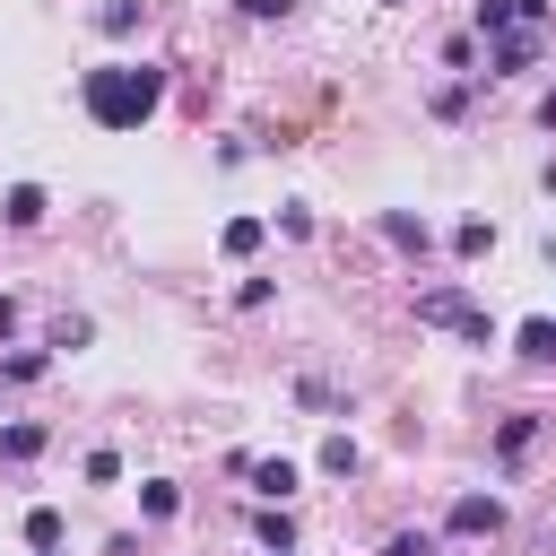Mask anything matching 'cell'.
Wrapping results in <instances>:
<instances>
[{
  "mask_svg": "<svg viewBox=\"0 0 556 556\" xmlns=\"http://www.w3.org/2000/svg\"><path fill=\"white\" fill-rule=\"evenodd\" d=\"M382 243H391V252H417V261H426V243H434V235H426V217H408V208H382Z\"/></svg>",
  "mask_w": 556,
  "mask_h": 556,
  "instance_id": "cell-6",
  "label": "cell"
},
{
  "mask_svg": "<svg viewBox=\"0 0 556 556\" xmlns=\"http://www.w3.org/2000/svg\"><path fill=\"white\" fill-rule=\"evenodd\" d=\"M139 513H148V521H174V513H182V486H174V478H148V486H139Z\"/></svg>",
  "mask_w": 556,
  "mask_h": 556,
  "instance_id": "cell-13",
  "label": "cell"
},
{
  "mask_svg": "<svg viewBox=\"0 0 556 556\" xmlns=\"http://www.w3.org/2000/svg\"><path fill=\"white\" fill-rule=\"evenodd\" d=\"M261 539H269L278 556H295V521H287V513H261Z\"/></svg>",
  "mask_w": 556,
  "mask_h": 556,
  "instance_id": "cell-20",
  "label": "cell"
},
{
  "mask_svg": "<svg viewBox=\"0 0 556 556\" xmlns=\"http://www.w3.org/2000/svg\"><path fill=\"white\" fill-rule=\"evenodd\" d=\"M243 17H287V0H235Z\"/></svg>",
  "mask_w": 556,
  "mask_h": 556,
  "instance_id": "cell-21",
  "label": "cell"
},
{
  "mask_svg": "<svg viewBox=\"0 0 556 556\" xmlns=\"http://www.w3.org/2000/svg\"><path fill=\"white\" fill-rule=\"evenodd\" d=\"M521 26V0H478V35L495 43V35H513Z\"/></svg>",
  "mask_w": 556,
  "mask_h": 556,
  "instance_id": "cell-14",
  "label": "cell"
},
{
  "mask_svg": "<svg viewBox=\"0 0 556 556\" xmlns=\"http://www.w3.org/2000/svg\"><path fill=\"white\" fill-rule=\"evenodd\" d=\"M139 9H148V0H104V9H96V26H104V35H130V26H139Z\"/></svg>",
  "mask_w": 556,
  "mask_h": 556,
  "instance_id": "cell-16",
  "label": "cell"
},
{
  "mask_svg": "<svg viewBox=\"0 0 556 556\" xmlns=\"http://www.w3.org/2000/svg\"><path fill=\"white\" fill-rule=\"evenodd\" d=\"M87 122L96 130H139L156 104H165V70H148V61H104V70H87Z\"/></svg>",
  "mask_w": 556,
  "mask_h": 556,
  "instance_id": "cell-1",
  "label": "cell"
},
{
  "mask_svg": "<svg viewBox=\"0 0 556 556\" xmlns=\"http://www.w3.org/2000/svg\"><path fill=\"white\" fill-rule=\"evenodd\" d=\"M43 208H52V200H43V182H9V200H0V217H9L17 235H26V226H43Z\"/></svg>",
  "mask_w": 556,
  "mask_h": 556,
  "instance_id": "cell-5",
  "label": "cell"
},
{
  "mask_svg": "<svg viewBox=\"0 0 556 556\" xmlns=\"http://www.w3.org/2000/svg\"><path fill=\"white\" fill-rule=\"evenodd\" d=\"M9 330H17V304H9V295H0V339H9Z\"/></svg>",
  "mask_w": 556,
  "mask_h": 556,
  "instance_id": "cell-22",
  "label": "cell"
},
{
  "mask_svg": "<svg viewBox=\"0 0 556 556\" xmlns=\"http://www.w3.org/2000/svg\"><path fill=\"white\" fill-rule=\"evenodd\" d=\"M443 530H452V539H495V530H504V504H495V495H452Z\"/></svg>",
  "mask_w": 556,
  "mask_h": 556,
  "instance_id": "cell-3",
  "label": "cell"
},
{
  "mask_svg": "<svg viewBox=\"0 0 556 556\" xmlns=\"http://www.w3.org/2000/svg\"><path fill=\"white\" fill-rule=\"evenodd\" d=\"M43 365H52L43 348H17V356H0V374H9V382H43Z\"/></svg>",
  "mask_w": 556,
  "mask_h": 556,
  "instance_id": "cell-17",
  "label": "cell"
},
{
  "mask_svg": "<svg viewBox=\"0 0 556 556\" xmlns=\"http://www.w3.org/2000/svg\"><path fill=\"white\" fill-rule=\"evenodd\" d=\"M539 122H547V130H556V87H547V96H539Z\"/></svg>",
  "mask_w": 556,
  "mask_h": 556,
  "instance_id": "cell-23",
  "label": "cell"
},
{
  "mask_svg": "<svg viewBox=\"0 0 556 556\" xmlns=\"http://www.w3.org/2000/svg\"><path fill=\"white\" fill-rule=\"evenodd\" d=\"M87 339H96L87 313H61V321H52V348H87Z\"/></svg>",
  "mask_w": 556,
  "mask_h": 556,
  "instance_id": "cell-18",
  "label": "cell"
},
{
  "mask_svg": "<svg viewBox=\"0 0 556 556\" xmlns=\"http://www.w3.org/2000/svg\"><path fill=\"white\" fill-rule=\"evenodd\" d=\"M469 313H478V304H469V287H452V278L417 295V321H434V330H469Z\"/></svg>",
  "mask_w": 556,
  "mask_h": 556,
  "instance_id": "cell-4",
  "label": "cell"
},
{
  "mask_svg": "<svg viewBox=\"0 0 556 556\" xmlns=\"http://www.w3.org/2000/svg\"><path fill=\"white\" fill-rule=\"evenodd\" d=\"M391 9H400V0H391Z\"/></svg>",
  "mask_w": 556,
  "mask_h": 556,
  "instance_id": "cell-24",
  "label": "cell"
},
{
  "mask_svg": "<svg viewBox=\"0 0 556 556\" xmlns=\"http://www.w3.org/2000/svg\"><path fill=\"white\" fill-rule=\"evenodd\" d=\"M382 556H434V530H391Z\"/></svg>",
  "mask_w": 556,
  "mask_h": 556,
  "instance_id": "cell-19",
  "label": "cell"
},
{
  "mask_svg": "<svg viewBox=\"0 0 556 556\" xmlns=\"http://www.w3.org/2000/svg\"><path fill=\"white\" fill-rule=\"evenodd\" d=\"M243 478H252V486H261L269 504H287V495H295V460H252Z\"/></svg>",
  "mask_w": 556,
  "mask_h": 556,
  "instance_id": "cell-10",
  "label": "cell"
},
{
  "mask_svg": "<svg viewBox=\"0 0 556 556\" xmlns=\"http://www.w3.org/2000/svg\"><path fill=\"white\" fill-rule=\"evenodd\" d=\"M539 426H547L539 408H521V417H504V426H495V452H504V460H521V452L539 443Z\"/></svg>",
  "mask_w": 556,
  "mask_h": 556,
  "instance_id": "cell-7",
  "label": "cell"
},
{
  "mask_svg": "<svg viewBox=\"0 0 556 556\" xmlns=\"http://www.w3.org/2000/svg\"><path fill=\"white\" fill-rule=\"evenodd\" d=\"M321 469H330V478H356V469H365V452H356L348 434H330V443H321Z\"/></svg>",
  "mask_w": 556,
  "mask_h": 556,
  "instance_id": "cell-15",
  "label": "cell"
},
{
  "mask_svg": "<svg viewBox=\"0 0 556 556\" xmlns=\"http://www.w3.org/2000/svg\"><path fill=\"white\" fill-rule=\"evenodd\" d=\"M261 235H269L261 217H226V235H217V252H226V261H252V252H261Z\"/></svg>",
  "mask_w": 556,
  "mask_h": 556,
  "instance_id": "cell-9",
  "label": "cell"
},
{
  "mask_svg": "<svg viewBox=\"0 0 556 556\" xmlns=\"http://www.w3.org/2000/svg\"><path fill=\"white\" fill-rule=\"evenodd\" d=\"M521 70H539V26H513L486 43V78H521Z\"/></svg>",
  "mask_w": 556,
  "mask_h": 556,
  "instance_id": "cell-2",
  "label": "cell"
},
{
  "mask_svg": "<svg viewBox=\"0 0 556 556\" xmlns=\"http://www.w3.org/2000/svg\"><path fill=\"white\" fill-rule=\"evenodd\" d=\"M513 356L521 365H556V321H521L513 330Z\"/></svg>",
  "mask_w": 556,
  "mask_h": 556,
  "instance_id": "cell-8",
  "label": "cell"
},
{
  "mask_svg": "<svg viewBox=\"0 0 556 556\" xmlns=\"http://www.w3.org/2000/svg\"><path fill=\"white\" fill-rule=\"evenodd\" d=\"M43 443H52V434H43L35 417H17V426H0V460H35Z\"/></svg>",
  "mask_w": 556,
  "mask_h": 556,
  "instance_id": "cell-11",
  "label": "cell"
},
{
  "mask_svg": "<svg viewBox=\"0 0 556 556\" xmlns=\"http://www.w3.org/2000/svg\"><path fill=\"white\" fill-rule=\"evenodd\" d=\"M452 252H460V261H486V252H495V226H486V217H460V226H452Z\"/></svg>",
  "mask_w": 556,
  "mask_h": 556,
  "instance_id": "cell-12",
  "label": "cell"
}]
</instances>
